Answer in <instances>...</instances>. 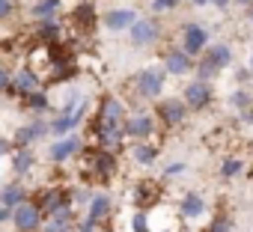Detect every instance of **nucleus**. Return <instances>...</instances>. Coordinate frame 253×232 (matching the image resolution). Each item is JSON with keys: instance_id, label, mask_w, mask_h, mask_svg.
<instances>
[{"instance_id": "obj_37", "label": "nucleus", "mask_w": 253, "mask_h": 232, "mask_svg": "<svg viewBox=\"0 0 253 232\" xmlns=\"http://www.w3.org/2000/svg\"><path fill=\"white\" fill-rule=\"evenodd\" d=\"M45 232H75V229H72V226H51V223H48Z\"/></svg>"}, {"instance_id": "obj_41", "label": "nucleus", "mask_w": 253, "mask_h": 232, "mask_svg": "<svg viewBox=\"0 0 253 232\" xmlns=\"http://www.w3.org/2000/svg\"><path fill=\"white\" fill-rule=\"evenodd\" d=\"M214 3H217V6H226V0H214Z\"/></svg>"}, {"instance_id": "obj_25", "label": "nucleus", "mask_w": 253, "mask_h": 232, "mask_svg": "<svg viewBox=\"0 0 253 232\" xmlns=\"http://www.w3.org/2000/svg\"><path fill=\"white\" fill-rule=\"evenodd\" d=\"M72 220H75V214H72V208L69 205H63V208H57L54 214H51V226H72Z\"/></svg>"}, {"instance_id": "obj_23", "label": "nucleus", "mask_w": 253, "mask_h": 232, "mask_svg": "<svg viewBox=\"0 0 253 232\" xmlns=\"http://www.w3.org/2000/svg\"><path fill=\"white\" fill-rule=\"evenodd\" d=\"M75 21L84 24V30H92V24H95V9H92L89 3H81V6L75 9Z\"/></svg>"}, {"instance_id": "obj_43", "label": "nucleus", "mask_w": 253, "mask_h": 232, "mask_svg": "<svg viewBox=\"0 0 253 232\" xmlns=\"http://www.w3.org/2000/svg\"><path fill=\"white\" fill-rule=\"evenodd\" d=\"M238 3H253V0H238Z\"/></svg>"}, {"instance_id": "obj_33", "label": "nucleus", "mask_w": 253, "mask_h": 232, "mask_svg": "<svg viewBox=\"0 0 253 232\" xmlns=\"http://www.w3.org/2000/svg\"><path fill=\"white\" fill-rule=\"evenodd\" d=\"M15 12V0H0V18H9Z\"/></svg>"}, {"instance_id": "obj_8", "label": "nucleus", "mask_w": 253, "mask_h": 232, "mask_svg": "<svg viewBox=\"0 0 253 232\" xmlns=\"http://www.w3.org/2000/svg\"><path fill=\"white\" fill-rule=\"evenodd\" d=\"M39 89V77L30 72V69H24V72H18V75H12V83H9V92H15V95H33Z\"/></svg>"}, {"instance_id": "obj_22", "label": "nucleus", "mask_w": 253, "mask_h": 232, "mask_svg": "<svg viewBox=\"0 0 253 232\" xmlns=\"http://www.w3.org/2000/svg\"><path fill=\"white\" fill-rule=\"evenodd\" d=\"M206 60H211L217 69H223V66H229V63H232V51H229L226 45H214V48L206 54Z\"/></svg>"}, {"instance_id": "obj_31", "label": "nucleus", "mask_w": 253, "mask_h": 232, "mask_svg": "<svg viewBox=\"0 0 253 232\" xmlns=\"http://www.w3.org/2000/svg\"><path fill=\"white\" fill-rule=\"evenodd\" d=\"M176 3H179V0H152V9L155 12H170Z\"/></svg>"}, {"instance_id": "obj_14", "label": "nucleus", "mask_w": 253, "mask_h": 232, "mask_svg": "<svg viewBox=\"0 0 253 232\" xmlns=\"http://www.w3.org/2000/svg\"><path fill=\"white\" fill-rule=\"evenodd\" d=\"M110 196H92V202H89V214H86V220L92 223V226H98L107 214H110Z\"/></svg>"}, {"instance_id": "obj_11", "label": "nucleus", "mask_w": 253, "mask_h": 232, "mask_svg": "<svg viewBox=\"0 0 253 232\" xmlns=\"http://www.w3.org/2000/svg\"><path fill=\"white\" fill-rule=\"evenodd\" d=\"M185 101H188V107L200 110V107H206V104L211 101V89H209L206 83H191V86L185 89Z\"/></svg>"}, {"instance_id": "obj_28", "label": "nucleus", "mask_w": 253, "mask_h": 232, "mask_svg": "<svg viewBox=\"0 0 253 232\" xmlns=\"http://www.w3.org/2000/svg\"><path fill=\"white\" fill-rule=\"evenodd\" d=\"M48 95L45 92H33V95H27V107H33V110H48Z\"/></svg>"}, {"instance_id": "obj_42", "label": "nucleus", "mask_w": 253, "mask_h": 232, "mask_svg": "<svg viewBox=\"0 0 253 232\" xmlns=\"http://www.w3.org/2000/svg\"><path fill=\"white\" fill-rule=\"evenodd\" d=\"M194 3H197V6H203V3H206V0H194Z\"/></svg>"}, {"instance_id": "obj_13", "label": "nucleus", "mask_w": 253, "mask_h": 232, "mask_svg": "<svg viewBox=\"0 0 253 232\" xmlns=\"http://www.w3.org/2000/svg\"><path fill=\"white\" fill-rule=\"evenodd\" d=\"M122 131L128 134V137H149L155 131V125H152L149 116H134V119H128V122L122 125Z\"/></svg>"}, {"instance_id": "obj_38", "label": "nucleus", "mask_w": 253, "mask_h": 232, "mask_svg": "<svg viewBox=\"0 0 253 232\" xmlns=\"http://www.w3.org/2000/svg\"><path fill=\"white\" fill-rule=\"evenodd\" d=\"M179 173H185V164H173V167L167 170V176H179Z\"/></svg>"}, {"instance_id": "obj_20", "label": "nucleus", "mask_w": 253, "mask_h": 232, "mask_svg": "<svg viewBox=\"0 0 253 232\" xmlns=\"http://www.w3.org/2000/svg\"><path fill=\"white\" fill-rule=\"evenodd\" d=\"M164 60H167V72H173V75H182V72H188V54H182V51H167L164 54Z\"/></svg>"}, {"instance_id": "obj_39", "label": "nucleus", "mask_w": 253, "mask_h": 232, "mask_svg": "<svg viewBox=\"0 0 253 232\" xmlns=\"http://www.w3.org/2000/svg\"><path fill=\"white\" fill-rule=\"evenodd\" d=\"M6 152H9V143H6V140H3V137H0V158H3V155H6Z\"/></svg>"}, {"instance_id": "obj_32", "label": "nucleus", "mask_w": 253, "mask_h": 232, "mask_svg": "<svg viewBox=\"0 0 253 232\" xmlns=\"http://www.w3.org/2000/svg\"><path fill=\"white\" fill-rule=\"evenodd\" d=\"M131 229H134V232H149V226H146V214H134V217H131Z\"/></svg>"}, {"instance_id": "obj_26", "label": "nucleus", "mask_w": 253, "mask_h": 232, "mask_svg": "<svg viewBox=\"0 0 253 232\" xmlns=\"http://www.w3.org/2000/svg\"><path fill=\"white\" fill-rule=\"evenodd\" d=\"M134 158H137L140 164H149V161H155V158H158V149H155V146H149V143H140V146H134Z\"/></svg>"}, {"instance_id": "obj_35", "label": "nucleus", "mask_w": 253, "mask_h": 232, "mask_svg": "<svg viewBox=\"0 0 253 232\" xmlns=\"http://www.w3.org/2000/svg\"><path fill=\"white\" fill-rule=\"evenodd\" d=\"M209 232H229V220H226V217H217Z\"/></svg>"}, {"instance_id": "obj_19", "label": "nucleus", "mask_w": 253, "mask_h": 232, "mask_svg": "<svg viewBox=\"0 0 253 232\" xmlns=\"http://www.w3.org/2000/svg\"><path fill=\"white\" fill-rule=\"evenodd\" d=\"M24 188L21 185H6L3 188V196H0V199H3V208H18L21 202H24Z\"/></svg>"}, {"instance_id": "obj_16", "label": "nucleus", "mask_w": 253, "mask_h": 232, "mask_svg": "<svg viewBox=\"0 0 253 232\" xmlns=\"http://www.w3.org/2000/svg\"><path fill=\"white\" fill-rule=\"evenodd\" d=\"M155 36H158V27H155L152 21H137V24L131 27V39H134V45H149Z\"/></svg>"}, {"instance_id": "obj_30", "label": "nucleus", "mask_w": 253, "mask_h": 232, "mask_svg": "<svg viewBox=\"0 0 253 232\" xmlns=\"http://www.w3.org/2000/svg\"><path fill=\"white\" fill-rule=\"evenodd\" d=\"M238 170H241V161H235V158H229V161H223V167H220V173H223L226 179H229V176H235Z\"/></svg>"}, {"instance_id": "obj_45", "label": "nucleus", "mask_w": 253, "mask_h": 232, "mask_svg": "<svg viewBox=\"0 0 253 232\" xmlns=\"http://www.w3.org/2000/svg\"><path fill=\"white\" fill-rule=\"evenodd\" d=\"M250 69H253V57H250Z\"/></svg>"}, {"instance_id": "obj_6", "label": "nucleus", "mask_w": 253, "mask_h": 232, "mask_svg": "<svg viewBox=\"0 0 253 232\" xmlns=\"http://www.w3.org/2000/svg\"><path fill=\"white\" fill-rule=\"evenodd\" d=\"M206 39H209V33L200 24H188L182 30V48H185V54H200L206 48Z\"/></svg>"}, {"instance_id": "obj_2", "label": "nucleus", "mask_w": 253, "mask_h": 232, "mask_svg": "<svg viewBox=\"0 0 253 232\" xmlns=\"http://www.w3.org/2000/svg\"><path fill=\"white\" fill-rule=\"evenodd\" d=\"M122 119H125V107L119 98L107 95L98 107V116L92 119V128L95 131H107V128H122Z\"/></svg>"}, {"instance_id": "obj_36", "label": "nucleus", "mask_w": 253, "mask_h": 232, "mask_svg": "<svg viewBox=\"0 0 253 232\" xmlns=\"http://www.w3.org/2000/svg\"><path fill=\"white\" fill-rule=\"evenodd\" d=\"M247 101H250L247 92H235V95H232V104H235V107H247Z\"/></svg>"}, {"instance_id": "obj_1", "label": "nucleus", "mask_w": 253, "mask_h": 232, "mask_svg": "<svg viewBox=\"0 0 253 232\" xmlns=\"http://www.w3.org/2000/svg\"><path fill=\"white\" fill-rule=\"evenodd\" d=\"M81 164H84V176H89V179L110 182V179L116 176V158H113L107 149H89V152L81 158Z\"/></svg>"}, {"instance_id": "obj_12", "label": "nucleus", "mask_w": 253, "mask_h": 232, "mask_svg": "<svg viewBox=\"0 0 253 232\" xmlns=\"http://www.w3.org/2000/svg\"><path fill=\"white\" fill-rule=\"evenodd\" d=\"M104 24H107V30H125V27H134L137 18L131 9H113V12H107Z\"/></svg>"}, {"instance_id": "obj_9", "label": "nucleus", "mask_w": 253, "mask_h": 232, "mask_svg": "<svg viewBox=\"0 0 253 232\" xmlns=\"http://www.w3.org/2000/svg\"><path fill=\"white\" fill-rule=\"evenodd\" d=\"M84 110H86V101L81 98V104H78L75 110H66V113L60 116V119H57V122L51 125V131H54V134H66V131H72V128H75V125L81 122V116H84Z\"/></svg>"}, {"instance_id": "obj_34", "label": "nucleus", "mask_w": 253, "mask_h": 232, "mask_svg": "<svg viewBox=\"0 0 253 232\" xmlns=\"http://www.w3.org/2000/svg\"><path fill=\"white\" fill-rule=\"evenodd\" d=\"M9 83H12V75H9L3 66H0V92H6V89H9Z\"/></svg>"}, {"instance_id": "obj_15", "label": "nucleus", "mask_w": 253, "mask_h": 232, "mask_svg": "<svg viewBox=\"0 0 253 232\" xmlns=\"http://www.w3.org/2000/svg\"><path fill=\"white\" fill-rule=\"evenodd\" d=\"M42 134H45V125H42V122L24 125V128H18V131H15V146H18V149H27V146H30L36 137H42Z\"/></svg>"}, {"instance_id": "obj_17", "label": "nucleus", "mask_w": 253, "mask_h": 232, "mask_svg": "<svg viewBox=\"0 0 253 232\" xmlns=\"http://www.w3.org/2000/svg\"><path fill=\"white\" fill-rule=\"evenodd\" d=\"M179 211H182V217H188V220H197V217L206 211V202H203V196H197V193H188V196L182 199Z\"/></svg>"}, {"instance_id": "obj_4", "label": "nucleus", "mask_w": 253, "mask_h": 232, "mask_svg": "<svg viewBox=\"0 0 253 232\" xmlns=\"http://www.w3.org/2000/svg\"><path fill=\"white\" fill-rule=\"evenodd\" d=\"M134 80H137V92H140V95L155 98V95L161 92V86H164V72H161V69H146V72H140Z\"/></svg>"}, {"instance_id": "obj_18", "label": "nucleus", "mask_w": 253, "mask_h": 232, "mask_svg": "<svg viewBox=\"0 0 253 232\" xmlns=\"http://www.w3.org/2000/svg\"><path fill=\"white\" fill-rule=\"evenodd\" d=\"M33 164H36L33 152H30V149H18V152H15V161H12V173H15V176H27Z\"/></svg>"}, {"instance_id": "obj_44", "label": "nucleus", "mask_w": 253, "mask_h": 232, "mask_svg": "<svg viewBox=\"0 0 253 232\" xmlns=\"http://www.w3.org/2000/svg\"><path fill=\"white\" fill-rule=\"evenodd\" d=\"M250 21H253V9H250Z\"/></svg>"}, {"instance_id": "obj_29", "label": "nucleus", "mask_w": 253, "mask_h": 232, "mask_svg": "<svg viewBox=\"0 0 253 232\" xmlns=\"http://www.w3.org/2000/svg\"><path fill=\"white\" fill-rule=\"evenodd\" d=\"M217 72H220V69H217L211 60H203V63H200V77H206V80H209V77H214Z\"/></svg>"}, {"instance_id": "obj_21", "label": "nucleus", "mask_w": 253, "mask_h": 232, "mask_svg": "<svg viewBox=\"0 0 253 232\" xmlns=\"http://www.w3.org/2000/svg\"><path fill=\"white\" fill-rule=\"evenodd\" d=\"M78 146H81V143H78L75 137L60 140V143H54V146H51V158H54V161H66L72 152H78Z\"/></svg>"}, {"instance_id": "obj_27", "label": "nucleus", "mask_w": 253, "mask_h": 232, "mask_svg": "<svg viewBox=\"0 0 253 232\" xmlns=\"http://www.w3.org/2000/svg\"><path fill=\"white\" fill-rule=\"evenodd\" d=\"M57 30H60L57 24H51V21H45V24L39 27V39L51 45V42H57V39H60V33H57Z\"/></svg>"}, {"instance_id": "obj_7", "label": "nucleus", "mask_w": 253, "mask_h": 232, "mask_svg": "<svg viewBox=\"0 0 253 232\" xmlns=\"http://www.w3.org/2000/svg\"><path fill=\"white\" fill-rule=\"evenodd\" d=\"M158 196H161V185L155 179H140L134 185V202L137 205H155Z\"/></svg>"}, {"instance_id": "obj_10", "label": "nucleus", "mask_w": 253, "mask_h": 232, "mask_svg": "<svg viewBox=\"0 0 253 232\" xmlns=\"http://www.w3.org/2000/svg\"><path fill=\"white\" fill-rule=\"evenodd\" d=\"M36 205H39V211H42V214H54L57 208L69 205V196H66V191L54 188V191H45V193H42V199H39Z\"/></svg>"}, {"instance_id": "obj_5", "label": "nucleus", "mask_w": 253, "mask_h": 232, "mask_svg": "<svg viewBox=\"0 0 253 232\" xmlns=\"http://www.w3.org/2000/svg\"><path fill=\"white\" fill-rule=\"evenodd\" d=\"M158 119H161L167 128L182 125V119H185V104H182L179 98H167V101H161V104H158Z\"/></svg>"}, {"instance_id": "obj_40", "label": "nucleus", "mask_w": 253, "mask_h": 232, "mask_svg": "<svg viewBox=\"0 0 253 232\" xmlns=\"http://www.w3.org/2000/svg\"><path fill=\"white\" fill-rule=\"evenodd\" d=\"M9 217H12V211H9V208H0V223L9 220Z\"/></svg>"}, {"instance_id": "obj_3", "label": "nucleus", "mask_w": 253, "mask_h": 232, "mask_svg": "<svg viewBox=\"0 0 253 232\" xmlns=\"http://www.w3.org/2000/svg\"><path fill=\"white\" fill-rule=\"evenodd\" d=\"M12 220L18 232H36L42 226V211L36 202H21L18 208H12Z\"/></svg>"}, {"instance_id": "obj_24", "label": "nucleus", "mask_w": 253, "mask_h": 232, "mask_svg": "<svg viewBox=\"0 0 253 232\" xmlns=\"http://www.w3.org/2000/svg\"><path fill=\"white\" fill-rule=\"evenodd\" d=\"M57 6H60V0H39V3L33 6V15L42 18V21H48V18L57 12Z\"/></svg>"}]
</instances>
